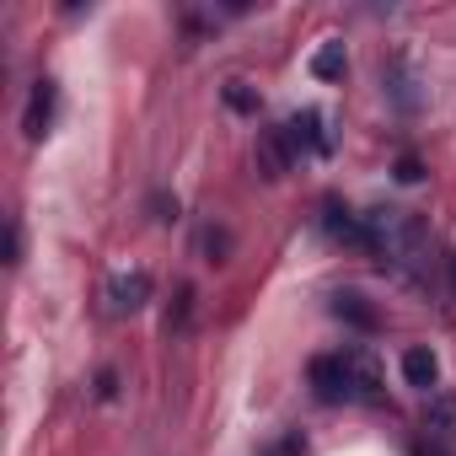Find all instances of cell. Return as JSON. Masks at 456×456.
<instances>
[{"mask_svg": "<svg viewBox=\"0 0 456 456\" xmlns=\"http://www.w3.org/2000/svg\"><path fill=\"white\" fill-rule=\"evenodd\" d=\"M188 312H193V285H177V306L167 312V328H183Z\"/></svg>", "mask_w": 456, "mask_h": 456, "instance_id": "cell-11", "label": "cell"}, {"mask_svg": "<svg viewBox=\"0 0 456 456\" xmlns=\"http://www.w3.org/2000/svg\"><path fill=\"white\" fill-rule=\"evenodd\" d=\"M365 225H370V253H381L392 269H413L424 258V232H419L413 215L376 209V215H365Z\"/></svg>", "mask_w": 456, "mask_h": 456, "instance_id": "cell-2", "label": "cell"}, {"mask_svg": "<svg viewBox=\"0 0 456 456\" xmlns=\"http://www.w3.org/2000/svg\"><path fill=\"white\" fill-rule=\"evenodd\" d=\"M317 124H322L317 113H301V118H290V140H296V145H306V151H322L328 140L317 134Z\"/></svg>", "mask_w": 456, "mask_h": 456, "instance_id": "cell-9", "label": "cell"}, {"mask_svg": "<svg viewBox=\"0 0 456 456\" xmlns=\"http://www.w3.org/2000/svg\"><path fill=\"white\" fill-rule=\"evenodd\" d=\"M312 387L322 403H370L381 376L365 354H322L312 360Z\"/></svg>", "mask_w": 456, "mask_h": 456, "instance_id": "cell-1", "label": "cell"}, {"mask_svg": "<svg viewBox=\"0 0 456 456\" xmlns=\"http://www.w3.org/2000/svg\"><path fill=\"white\" fill-rule=\"evenodd\" d=\"M381 81H387V97H392V102H397L403 113H419V102H424V97L413 92L419 81H413V70H408V60H392V65L381 70Z\"/></svg>", "mask_w": 456, "mask_h": 456, "instance_id": "cell-4", "label": "cell"}, {"mask_svg": "<svg viewBox=\"0 0 456 456\" xmlns=\"http://www.w3.org/2000/svg\"><path fill=\"white\" fill-rule=\"evenodd\" d=\"M451 429H456V408L451 403H435V435L451 440Z\"/></svg>", "mask_w": 456, "mask_h": 456, "instance_id": "cell-13", "label": "cell"}, {"mask_svg": "<svg viewBox=\"0 0 456 456\" xmlns=\"http://www.w3.org/2000/svg\"><path fill=\"white\" fill-rule=\"evenodd\" d=\"M312 76H317V81H338V76H344V44L317 49V54H312Z\"/></svg>", "mask_w": 456, "mask_h": 456, "instance_id": "cell-8", "label": "cell"}, {"mask_svg": "<svg viewBox=\"0 0 456 456\" xmlns=\"http://www.w3.org/2000/svg\"><path fill=\"white\" fill-rule=\"evenodd\" d=\"M108 301H113V312H140V306L151 301V274H145V269L113 274V285H108Z\"/></svg>", "mask_w": 456, "mask_h": 456, "instance_id": "cell-3", "label": "cell"}, {"mask_svg": "<svg viewBox=\"0 0 456 456\" xmlns=\"http://www.w3.org/2000/svg\"><path fill=\"white\" fill-rule=\"evenodd\" d=\"M258 151H264V172H269V177H280V172L290 167V156H285V140H280L274 129H269V134L258 140Z\"/></svg>", "mask_w": 456, "mask_h": 456, "instance_id": "cell-10", "label": "cell"}, {"mask_svg": "<svg viewBox=\"0 0 456 456\" xmlns=\"http://www.w3.org/2000/svg\"><path fill=\"white\" fill-rule=\"evenodd\" d=\"M204 242H209V253H215V258H220V253H225V248H232V237H225V232H209V237H204Z\"/></svg>", "mask_w": 456, "mask_h": 456, "instance_id": "cell-16", "label": "cell"}, {"mask_svg": "<svg viewBox=\"0 0 456 456\" xmlns=\"http://www.w3.org/2000/svg\"><path fill=\"white\" fill-rule=\"evenodd\" d=\"M403 376H408V387L429 392V387H435V376H440V365H435V354H429V349H408V354H403Z\"/></svg>", "mask_w": 456, "mask_h": 456, "instance_id": "cell-6", "label": "cell"}, {"mask_svg": "<svg viewBox=\"0 0 456 456\" xmlns=\"http://www.w3.org/2000/svg\"><path fill=\"white\" fill-rule=\"evenodd\" d=\"M397 177H403V183H419L424 172H419V161H413V156H403V161H397Z\"/></svg>", "mask_w": 456, "mask_h": 456, "instance_id": "cell-15", "label": "cell"}, {"mask_svg": "<svg viewBox=\"0 0 456 456\" xmlns=\"http://www.w3.org/2000/svg\"><path fill=\"white\" fill-rule=\"evenodd\" d=\"M6 264H22V232H17V225L6 232Z\"/></svg>", "mask_w": 456, "mask_h": 456, "instance_id": "cell-14", "label": "cell"}, {"mask_svg": "<svg viewBox=\"0 0 456 456\" xmlns=\"http://www.w3.org/2000/svg\"><path fill=\"white\" fill-rule=\"evenodd\" d=\"M225 102H232L237 113H258V102H253V92H242V81H232V86H225Z\"/></svg>", "mask_w": 456, "mask_h": 456, "instance_id": "cell-12", "label": "cell"}, {"mask_svg": "<svg viewBox=\"0 0 456 456\" xmlns=\"http://www.w3.org/2000/svg\"><path fill=\"white\" fill-rule=\"evenodd\" d=\"M54 102H60L54 81H38V86H33V97H28V113H22V129H28V140H38V134L49 129V118H54Z\"/></svg>", "mask_w": 456, "mask_h": 456, "instance_id": "cell-5", "label": "cell"}, {"mask_svg": "<svg viewBox=\"0 0 456 456\" xmlns=\"http://www.w3.org/2000/svg\"><path fill=\"white\" fill-rule=\"evenodd\" d=\"M419 456H445V451H440V445H429V451H419Z\"/></svg>", "mask_w": 456, "mask_h": 456, "instance_id": "cell-19", "label": "cell"}, {"mask_svg": "<svg viewBox=\"0 0 456 456\" xmlns=\"http://www.w3.org/2000/svg\"><path fill=\"white\" fill-rule=\"evenodd\" d=\"M113 392H118V381H113V370H102L97 376V397H113Z\"/></svg>", "mask_w": 456, "mask_h": 456, "instance_id": "cell-17", "label": "cell"}, {"mask_svg": "<svg viewBox=\"0 0 456 456\" xmlns=\"http://www.w3.org/2000/svg\"><path fill=\"white\" fill-rule=\"evenodd\" d=\"M333 312H338V317H349L354 328H376V312H370L354 290H338V296H333Z\"/></svg>", "mask_w": 456, "mask_h": 456, "instance_id": "cell-7", "label": "cell"}, {"mask_svg": "<svg viewBox=\"0 0 456 456\" xmlns=\"http://www.w3.org/2000/svg\"><path fill=\"white\" fill-rule=\"evenodd\" d=\"M274 456H306V451H301V440H285V445H280Z\"/></svg>", "mask_w": 456, "mask_h": 456, "instance_id": "cell-18", "label": "cell"}]
</instances>
